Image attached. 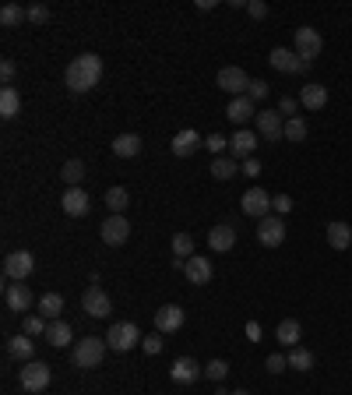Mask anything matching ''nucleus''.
Wrapping results in <instances>:
<instances>
[{
  "instance_id": "obj_1",
  "label": "nucleus",
  "mask_w": 352,
  "mask_h": 395,
  "mask_svg": "<svg viewBox=\"0 0 352 395\" xmlns=\"http://www.w3.org/2000/svg\"><path fill=\"white\" fill-rule=\"evenodd\" d=\"M64 82H67V88L78 92V95L92 92V88L102 82V56H99V53H81V56H74V61L67 64Z\"/></svg>"
},
{
  "instance_id": "obj_2",
  "label": "nucleus",
  "mask_w": 352,
  "mask_h": 395,
  "mask_svg": "<svg viewBox=\"0 0 352 395\" xmlns=\"http://www.w3.org/2000/svg\"><path fill=\"white\" fill-rule=\"evenodd\" d=\"M102 357H106V343L99 335H85V339H78V346L71 353V364L81 367V371H92V367L102 364Z\"/></svg>"
},
{
  "instance_id": "obj_3",
  "label": "nucleus",
  "mask_w": 352,
  "mask_h": 395,
  "mask_svg": "<svg viewBox=\"0 0 352 395\" xmlns=\"http://www.w3.org/2000/svg\"><path fill=\"white\" fill-rule=\"evenodd\" d=\"M18 381H22V388H25L29 395H39V392H46V388H49V381H53V371H49V364L29 360V364H22V371H18Z\"/></svg>"
},
{
  "instance_id": "obj_4",
  "label": "nucleus",
  "mask_w": 352,
  "mask_h": 395,
  "mask_svg": "<svg viewBox=\"0 0 352 395\" xmlns=\"http://www.w3.org/2000/svg\"><path fill=\"white\" fill-rule=\"evenodd\" d=\"M141 332H138V325L134 321H116L109 332H106V346L109 350H116V353H127V350H134L138 343H141Z\"/></svg>"
},
{
  "instance_id": "obj_5",
  "label": "nucleus",
  "mask_w": 352,
  "mask_h": 395,
  "mask_svg": "<svg viewBox=\"0 0 352 395\" xmlns=\"http://www.w3.org/2000/svg\"><path fill=\"white\" fill-rule=\"evenodd\" d=\"M268 61H271V68L282 71V75H307V71H310V61H303L296 49H285V46H275Z\"/></svg>"
},
{
  "instance_id": "obj_6",
  "label": "nucleus",
  "mask_w": 352,
  "mask_h": 395,
  "mask_svg": "<svg viewBox=\"0 0 352 395\" xmlns=\"http://www.w3.org/2000/svg\"><path fill=\"white\" fill-rule=\"evenodd\" d=\"M254 124H257V138L261 141L285 138V121H282V113H275V109H261L257 117H254Z\"/></svg>"
},
{
  "instance_id": "obj_7",
  "label": "nucleus",
  "mask_w": 352,
  "mask_h": 395,
  "mask_svg": "<svg viewBox=\"0 0 352 395\" xmlns=\"http://www.w3.org/2000/svg\"><path fill=\"white\" fill-rule=\"evenodd\" d=\"M81 311H85L88 318H106V314L113 311V304H109V293L99 286V282H92V286L81 293Z\"/></svg>"
},
{
  "instance_id": "obj_8",
  "label": "nucleus",
  "mask_w": 352,
  "mask_h": 395,
  "mask_svg": "<svg viewBox=\"0 0 352 395\" xmlns=\"http://www.w3.org/2000/svg\"><path fill=\"white\" fill-rule=\"evenodd\" d=\"M32 268H35L32 251H11V254L4 258V275H8L11 282H25V279L32 275Z\"/></svg>"
},
{
  "instance_id": "obj_9",
  "label": "nucleus",
  "mask_w": 352,
  "mask_h": 395,
  "mask_svg": "<svg viewBox=\"0 0 352 395\" xmlns=\"http://www.w3.org/2000/svg\"><path fill=\"white\" fill-rule=\"evenodd\" d=\"M215 82H218V88L229 92L232 99H237V95H247V88H250V78H247L243 68H222Z\"/></svg>"
},
{
  "instance_id": "obj_10",
  "label": "nucleus",
  "mask_w": 352,
  "mask_h": 395,
  "mask_svg": "<svg viewBox=\"0 0 352 395\" xmlns=\"http://www.w3.org/2000/svg\"><path fill=\"white\" fill-rule=\"evenodd\" d=\"M184 321H187V314H184V307H180V304H162V307L155 311V332H162V335L180 332V328H184Z\"/></svg>"
},
{
  "instance_id": "obj_11",
  "label": "nucleus",
  "mask_w": 352,
  "mask_h": 395,
  "mask_svg": "<svg viewBox=\"0 0 352 395\" xmlns=\"http://www.w3.org/2000/svg\"><path fill=\"white\" fill-rule=\"evenodd\" d=\"M240 208H243V215H250V219H264V215L271 212V194H268L264 187H250V191L243 194Z\"/></svg>"
},
{
  "instance_id": "obj_12",
  "label": "nucleus",
  "mask_w": 352,
  "mask_h": 395,
  "mask_svg": "<svg viewBox=\"0 0 352 395\" xmlns=\"http://www.w3.org/2000/svg\"><path fill=\"white\" fill-rule=\"evenodd\" d=\"M292 49H296V53L303 56V61H314V56L324 49V39H321V32H317V29L303 25V29H296V46H292Z\"/></svg>"
},
{
  "instance_id": "obj_13",
  "label": "nucleus",
  "mask_w": 352,
  "mask_h": 395,
  "mask_svg": "<svg viewBox=\"0 0 352 395\" xmlns=\"http://www.w3.org/2000/svg\"><path fill=\"white\" fill-rule=\"evenodd\" d=\"M201 145H205V138H201L194 127H187V131H176V134H173V141H169V148H173V155H176V159H191V155H194Z\"/></svg>"
},
{
  "instance_id": "obj_14",
  "label": "nucleus",
  "mask_w": 352,
  "mask_h": 395,
  "mask_svg": "<svg viewBox=\"0 0 352 395\" xmlns=\"http://www.w3.org/2000/svg\"><path fill=\"white\" fill-rule=\"evenodd\" d=\"M257 240H261L264 247H278V244L285 240V222H282V215H264V219L257 222Z\"/></svg>"
},
{
  "instance_id": "obj_15",
  "label": "nucleus",
  "mask_w": 352,
  "mask_h": 395,
  "mask_svg": "<svg viewBox=\"0 0 352 395\" xmlns=\"http://www.w3.org/2000/svg\"><path fill=\"white\" fill-rule=\"evenodd\" d=\"M127 237H131V222H127L124 215H109V219L102 222V244L120 247V244H127Z\"/></svg>"
},
{
  "instance_id": "obj_16",
  "label": "nucleus",
  "mask_w": 352,
  "mask_h": 395,
  "mask_svg": "<svg viewBox=\"0 0 352 395\" xmlns=\"http://www.w3.org/2000/svg\"><path fill=\"white\" fill-rule=\"evenodd\" d=\"M184 275H187V282H194V286H205V282H211V275H215V265H211V258L194 254V258H187Z\"/></svg>"
},
{
  "instance_id": "obj_17",
  "label": "nucleus",
  "mask_w": 352,
  "mask_h": 395,
  "mask_svg": "<svg viewBox=\"0 0 352 395\" xmlns=\"http://www.w3.org/2000/svg\"><path fill=\"white\" fill-rule=\"evenodd\" d=\"M169 378H173L176 385H194L198 378H205V367H201L194 357H180V360L169 367Z\"/></svg>"
},
{
  "instance_id": "obj_18",
  "label": "nucleus",
  "mask_w": 352,
  "mask_h": 395,
  "mask_svg": "<svg viewBox=\"0 0 352 395\" xmlns=\"http://www.w3.org/2000/svg\"><path fill=\"white\" fill-rule=\"evenodd\" d=\"M225 117H229L232 124H237V127H243L250 117H257V102H254L250 95H237V99H229Z\"/></svg>"
},
{
  "instance_id": "obj_19",
  "label": "nucleus",
  "mask_w": 352,
  "mask_h": 395,
  "mask_svg": "<svg viewBox=\"0 0 352 395\" xmlns=\"http://www.w3.org/2000/svg\"><path fill=\"white\" fill-rule=\"evenodd\" d=\"M208 247H211L215 254H225V251L237 247V230H232V222L211 226V230H208Z\"/></svg>"
},
{
  "instance_id": "obj_20",
  "label": "nucleus",
  "mask_w": 352,
  "mask_h": 395,
  "mask_svg": "<svg viewBox=\"0 0 352 395\" xmlns=\"http://www.w3.org/2000/svg\"><path fill=\"white\" fill-rule=\"evenodd\" d=\"M4 304H8V311L25 314V311H32V290L25 286V282H8V290H4Z\"/></svg>"
},
{
  "instance_id": "obj_21",
  "label": "nucleus",
  "mask_w": 352,
  "mask_h": 395,
  "mask_svg": "<svg viewBox=\"0 0 352 395\" xmlns=\"http://www.w3.org/2000/svg\"><path fill=\"white\" fill-rule=\"evenodd\" d=\"M261 145V138H257V131H247V127H240L237 134L229 138V152L237 155V159H254V148Z\"/></svg>"
},
{
  "instance_id": "obj_22",
  "label": "nucleus",
  "mask_w": 352,
  "mask_h": 395,
  "mask_svg": "<svg viewBox=\"0 0 352 395\" xmlns=\"http://www.w3.org/2000/svg\"><path fill=\"white\" fill-rule=\"evenodd\" d=\"M61 205H64V212H67L71 219H81V215H88V208H92V201H88V194H85L81 187H67V194L61 198Z\"/></svg>"
},
{
  "instance_id": "obj_23",
  "label": "nucleus",
  "mask_w": 352,
  "mask_h": 395,
  "mask_svg": "<svg viewBox=\"0 0 352 395\" xmlns=\"http://www.w3.org/2000/svg\"><path fill=\"white\" fill-rule=\"evenodd\" d=\"M328 244L335 251H349L352 247V226L349 222H328Z\"/></svg>"
},
{
  "instance_id": "obj_24",
  "label": "nucleus",
  "mask_w": 352,
  "mask_h": 395,
  "mask_svg": "<svg viewBox=\"0 0 352 395\" xmlns=\"http://www.w3.org/2000/svg\"><path fill=\"white\" fill-rule=\"evenodd\" d=\"M300 335H303V328H300V321H292V318H285L278 328H275V339L285 346V350H292V346H300Z\"/></svg>"
},
{
  "instance_id": "obj_25",
  "label": "nucleus",
  "mask_w": 352,
  "mask_h": 395,
  "mask_svg": "<svg viewBox=\"0 0 352 395\" xmlns=\"http://www.w3.org/2000/svg\"><path fill=\"white\" fill-rule=\"evenodd\" d=\"M300 106H303V109H324V106H328V88H324V85H303Z\"/></svg>"
},
{
  "instance_id": "obj_26",
  "label": "nucleus",
  "mask_w": 352,
  "mask_h": 395,
  "mask_svg": "<svg viewBox=\"0 0 352 395\" xmlns=\"http://www.w3.org/2000/svg\"><path fill=\"white\" fill-rule=\"evenodd\" d=\"M46 339H49V346L64 350V346H71L74 332H71V325H67V321H49V328H46Z\"/></svg>"
},
{
  "instance_id": "obj_27",
  "label": "nucleus",
  "mask_w": 352,
  "mask_h": 395,
  "mask_svg": "<svg viewBox=\"0 0 352 395\" xmlns=\"http://www.w3.org/2000/svg\"><path fill=\"white\" fill-rule=\"evenodd\" d=\"M8 353H11L15 360H25V364H29V360L35 357V343H32L29 335H11V339H8Z\"/></svg>"
},
{
  "instance_id": "obj_28",
  "label": "nucleus",
  "mask_w": 352,
  "mask_h": 395,
  "mask_svg": "<svg viewBox=\"0 0 352 395\" xmlns=\"http://www.w3.org/2000/svg\"><path fill=\"white\" fill-rule=\"evenodd\" d=\"M138 152H141V138H138V134H116V138H113V155L134 159Z\"/></svg>"
},
{
  "instance_id": "obj_29",
  "label": "nucleus",
  "mask_w": 352,
  "mask_h": 395,
  "mask_svg": "<svg viewBox=\"0 0 352 395\" xmlns=\"http://www.w3.org/2000/svg\"><path fill=\"white\" fill-rule=\"evenodd\" d=\"M39 314L46 318V321H56L64 314V297L61 293H42L39 297Z\"/></svg>"
},
{
  "instance_id": "obj_30",
  "label": "nucleus",
  "mask_w": 352,
  "mask_h": 395,
  "mask_svg": "<svg viewBox=\"0 0 352 395\" xmlns=\"http://www.w3.org/2000/svg\"><path fill=\"white\" fill-rule=\"evenodd\" d=\"M18 109H22V95H18V88H15V85H4V92H0V117L11 121Z\"/></svg>"
},
{
  "instance_id": "obj_31",
  "label": "nucleus",
  "mask_w": 352,
  "mask_h": 395,
  "mask_svg": "<svg viewBox=\"0 0 352 395\" xmlns=\"http://www.w3.org/2000/svg\"><path fill=\"white\" fill-rule=\"evenodd\" d=\"M22 22H29V8H22V4H4L0 8V25L4 29H15Z\"/></svg>"
},
{
  "instance_id": "obj_32",
  "label": "nucleus",
  "mask_w": 352,
  "mask_h": 395,
  "mask_svg": "<svg viewBox=\"0 0 352 395\" xmlns=\"http://www.w3.org/2000/svg\"><path fill=\"white\" fill-rule=\"evenodd\" d=\"M237 173H240L237 162L225 159V155H215V162H211V177H215V180H232Z\"/></svg>"
},
{
  "instance_id": "obj_33",
  "label": "nucleus",
  "mask_w": 352,
  "mask_h": 395,
  "mask_svg": "<svg viewBox=\"0 0 352 395\" xmlns=\"http://www.w3.org/2000/svg\"><path fill=\"white\" fill-rule=\"evenodd\" d=\"M106 205L113 208V215H124V208L131 205V194H127V187H109V191H106Z\"/></svg>"
},
{
  "instance_id": "obj_34",
  "label": "nucleus",
  "mask_w": 352,
  "mask_h": 395,
  "mask_svg": "<svg viewBox=\"0 0 352 395\" xmlns=\"http://www.w3.org/2000/svg\"><path fill=\"white\" fill-rule=\"evenodd\" d=\"M61 177H64L71 187H81V180H85V162H81V159H67L64 169H61Z\"/></svg>"
},
{
  "instance_id": "obj_35",
  "label": "nucleus",
  "mask_w": 352,
  "mask_h": 395,
  "mask_svg": "<svg viewBox=\"0 0 352 395\" xmlns=\"http://www.w3.org/2000/svg\"><path fill=\"white\" fill-rule=\"evenodd\" d=\"M289 367H296V371H314V353L303 350V346H292V350H289Z\"/></svg>"
},
{
  "instance_id": "obj_36",
  "label": "nucleus",
  "mask_w": 352,
  "mask_h": 395,
  "mask_svg": "<svg viewBox=\"0 0 352 395\" xmlns=\"http://www.w3.org/2000/svg\"><path fill=\"white\" fill-rule=\"evenodd\" d=\"M173 254L180 258V261L194 258V237H191V233H176V237H173Z\"/></svg>"
},
{
  "instance_id": "obj_37",
  "label": "nucleus",
  "mask_w": 352,
  "mask_h": 395,
  "mask_svg": "<svg viewBox=\"0 0 352 395\" xmlns=\"http://www.w3.org/2000/svg\"><path fill=\"white\" fill-rule=\"evenodd\" d=\"M307 134H310V127H307L303 117H289V121H285V138H289V141H303Z\"/></svg>"
},
{
  "instance_id": "obj_38",
  "label": "nucleus",
  "mask_w": 352,
  "mask_h": 395,
  "mask_svg": "<svg viewBox=\"0 0 352 395\" xmlns=\"http://www.w3.org/2000/svg\"><path fill=\"white\" fill-rule=\"evenodd\" d=\"M225 374H229V364H225V360H211V364H205V378H208V381L222 385Z\"/></svg>"
},
{
  "instance_id": "obj_39",
  "label": "nucleus",
  "mask_w": 352,
  "mask_h": 395,
  "mask_svg": "<svg viewBox=\"0 0 352 395\" xmlns=\"http://www.w3.org/2000/svg\"><path fill=\"white\" fill-rule=\"evenodd\" d=\"M49 321L42 314H25V335H46Z\"/></svg>"
},
{
  "instance_id": "obj_40",
  "label": "nucleus",
  "mask_w": 352,
  "mask_h": 395,
  "mask_svg": "<svg viewBox=\"0 0 352 395\" xmlns=\"http://www.w3.org/2000/svg\"><path fill=\"white\" fill-rule=\"evenodd\" d=\"M296 109H300V99H292V95H282V99H278V113H282L285 121H289V117H300Z\"/></svg>"
},
{
  "instance_id": "obj_41",
  "label": "nucleus",
  "mask_w": 352,
  "mask_h": 395,
  "mask_svg": "<svg viewBox=\"0 0 352 395\" xmlns=\"http://www.w3.org/2000/svg\"><path fill=\"white\" fill-rule=\"evenodd\" d=\"M205 148H208V152H215V155H222V152L229 148V138L215 131V134H208V138H205Z\"/></svg>"
},
{
  "instance_id": "obj_42",
  "label": "nucleus",
  "mask_w": 352,
  "mask_h": 395,
  "mask_svg": "<svg viewBox=\"0 0 352 395\" xmlns=\"http://www.w3.org/2000/svg\"><path fill=\"white\" fill-rule=\"evenodd\" d=\"M141 350L155 357V353L162 350V332H152V335H145V339H141Z\"/></svg>"
},
{
  "instance_id": "obj_43",
  "label": "nucleus",
  "mask_w": 352,
  "mask_h": 395,
  "mask_svg": "<svg viewBox=\"0 0 352 395\" xmlns=\"http://www.w3.org/2000/svg\"><path fill=\"white\" fill-rule=\"evenodd\" d=\"M29 22H32V25H46V22H49V8H46V4H32V8H29Z\"/></svg>"
},
{
  "instance_id": "obj_44",
  "label": "nucleus",
  "mask_w": 352,
  "mask_h": 395,
  "mask_svg": "<svg viewBox=\"0 0 352 395\" xmlns=\"http://www.w3.org/2000/svg\"><path fill=\"white\" fill-rule=\"evenodd\" d=\"M247 95H250L254 102H261V99L268 95V82H264V78H250V88H247Z\"/></svg>"
},
{
  "instance_id": "obj_45",
  "label": "nucleus",
  "mask_w": 352,
  "mask_h": 395,
  "mask_svg": "<svg viewBox=\"0 0 352 395\" xmlns=\"http://www.w3.org/2000/svg\"><path fill=\"white\" fill-rule=\"evenodd\" d=\"M264 367H268L271 374H282V371L289 367V357H282V353H271V357L264 360Z\"/></svg>"
},
{
  "instance_id": "obj_46",
  "label": "nucleus",
  "mask_w": 352,
  "mask_h": 395,
  "mask_svg": "<svg viewBox=\"0 0 352 395\" xmlns=\"http://www.w3.org/2000/svg\"><path fill=\"white\" fill-rule=\"evenodd\" d=\"M247 15L261 22V18H268V4H264V0H247Z\"/></svg>"
},
{
  "instance_id": "obj_47",
  "label": "nucleus",
  "mask_w": 352,
  "mask_h": 395,
  "mask_svg": "<svg viewBox=\"0 0 352 395\" xmlns=\"http://www.w3.org/2000/svg\"><path fill=\"white\" fill-rule=\"evenodd\" d=\"M261 169H264V166H261L257 159H243V166H240V173H247V177H261Z\"/></svg>"
},
{
  "instance_id": "obj_48",
  "label": "nucleus",
  "mask_w": 352,
  "mask_h": 395,
  "mask_svg": "<svg viewBox=\"0 0 352 395\" xmlns=\"http://www.w3.org/2000/svg\"><path fill=\"white\" fill-rule=\"evenodd\" d=\"M271 205H275V212H278V215L292 212V198H289V194H278V198H271Z\"/></svg>"
},
{
  "instance_id": "obj_49",
  "label": "nucleus",
  "mask_w": 352,
  "mask_h": 395,
  "mask_svg": "<svg viewBox=\"0 0 352 395\" xmlns=\"http://www.w3.org/2000/svg\"><path fill=\"white\" fill-rule=\"evenodd\" d=\"M15 75H18L15 61H4V64H0V78H4V85H11V82H15Z\"/></svg>"
},
{
  "instance_id": "obj_50",
  "label": "nucleus",
  "mask_w": 352,
  "mask_h": 395,
  "mask_svg": "<svg viewBox=\"0 0 352 395\" xmlns=\"http://www.w3.org/2000/svg\"><path fill=\"white\" fill-rule=\"evenodd\" d=\"M247 339L250 343H261V325L257 321H247Z\"/></svg>"
},
{
  "instance_id": "obj_51",
  "label": "nucleus",
  "mask_w": 352,
  "mask_h": 395,
  "mask_svg": "<svg viewBox=\"0 0 352 395\" xmlns=\"http://www.w3.org/2000/svg\"><path fill=\"white\" fill-rule=\"evenodd\" d=\"M229 395H250V392H229Z\"/></svg>"
}]
</instances>
